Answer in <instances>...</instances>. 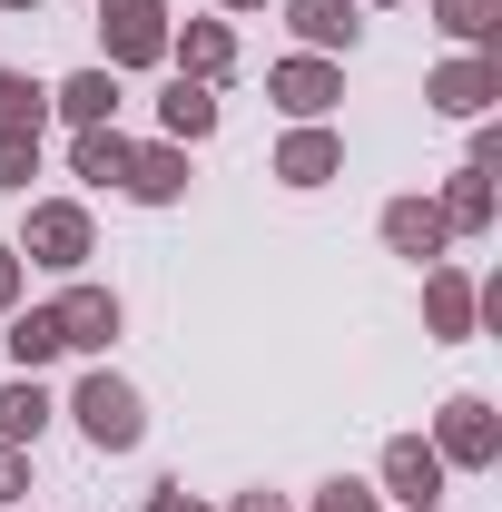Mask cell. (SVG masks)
<instances>
[{
	"label": "cell",
	"mask_w": 502,
	"mask_h": 512,
	"mask_svg": "<svg viewBox=\"0 0 502 512\" xmlns=\"http://www.w3.org/2000/svg\"><path fill=\"white\" fill-rule=\"evenodd\" d=\"M60 414L89 434V453H138V444H148V404H138V384L109 375V365H89V375L69 384Z\"/></svg>",
	"instance_id": "obj_1"
},
{
	"label": "cell",
	"mask_w": 502,
	"mask_h": 512,
	"mask_svg": "<svg viewBox=\"0 0 502 512\" xmlns=\"http://www.w3.org/2000/svg\"><path fill=\"white\" fill-rule=\"evenodd\" d=\"M10 247H20V266L89 276V256H99V227H89V207H79V197H30V227H20Z\"/></svg>",
	"instance_id": "obj_2"
},
{
	"label": "cell",
	"mask_w": 502,
	"mask_h": 512,
	"mask_svg": "<svg viewBox=\"0 0 502 512\" xmlns=\"http://www.w3.org/2000/svg\"><path fill=\"white\" fill-rule=\"evenodd\" d=\"M168 30H178V20H168V0H99V50H109V60L99 69H168Z\"/></svg>",
	"instance_id": "obj_3"
},
{
	"label": "cell",
	"mask_w": 502,
	"mask_h": 512,
	"mask_svg": "<svg viewBox=\"0 0 502 512\" xmlns=\"http://www.w3.org/2000/svg\"><path fill=\"white\" fill-rule=\"evenodd\" d=\"M424 444L443 453V473H493L502 463V414H493V394H453L434 414V434Z\"/></svg>",
	"instance_id": "obj_4"
},
{
	"label": "cell",
	"mask_w": 502,
	"mask_h": 512,
	"mask_svg": "<svg viewBox=\"0 0 502 512\" xmlns=\"http://www.w3.org/2000/svg\"><path fill=\"white\" fill-rule=\"evenodd\" d=\"M50 316H60V345H69V355H89V365H109V345H119L128 306H119V286H99V276H69Z\"/></svg>",
	"instance_id": "obj_5"
},
{
	"label": "cell",
	"mask_w": 502,
	"mask_h": 512,
	"mask_svg": "<svg viewBox=\"0 0 502 512\" xmlns=\"http://www.w3.org/2000/svg\"><path fill=\"white\" fill-rule=\"evenodd\" d=\"M424 99L443 119H493L502 109V50H453V60L424 69Z\"/></svg>",
	"instance_id": "obj_6"
},
{
	"label": "cell",
	"mask_w": 502,
	"mask_h": 512,
	"mask_svg": "<svg viewBox=\"0 0 502 512\" xmlns=\"http://www.w3.org/2000/svg\"><path fill=\"white\" fill-rule=\"evenodd\" d=\"M266 178H286V188H335V178H345V128L335 119H286Z\"/></svg>",
	"instance_id": "obj_7"
},
{
	"label": "cell",
	"mask_w": 502,
	"mask_h": 512,
	"mask_svg": "<svg viewBox=\"0 0 502 512\" xmlns=\"http://www.w3.org/2000/svg\"><path fill=\"white\" fill-rule=\"evenodd\" d=\"M266 99H276L286 119H335V99H345V60H315V50H286V60L266 69Z\"/></svg>",
	"instance_id": "obj_8"
},
{
	"label": "cell",
	"mask_w": 502,
	"mask_h": 512,
	"mask_svg": "<svg viewBox=\"0 0 502 512\" xmlns=\"http://www.w3.org/2000/svg\"><path fill=\"white\" fill-rule=\"evenodd\" d=\"M443 483H453V473H443V453L424 444V434H394V444H384V463H375V493L384 503H443Z\"/></svg>",
	"instance_id": "obj_9"
},
{
	"label": "cell",
	"mask_w": 502,
	"mask_h": 512,
	"mask_svg": "<svg viewBox=\"0 0 502 512\" xmlns=\"http://www.w3.org/2000/svg\"><path fill=\"white\" fill-rule=\"evenodd\" d=\"M375 237L394 256H404V266H443V256H453V237H443V217H434V197H384V217H375Z\"/></svg>",
	"instance_id": "obj_10"
},
{
	"label": "cell",
	"mask_w": 502,
	"mask_h": 512,
	"mask_svg": "<svg viewBox=\"0 0 502 512\" xmlns=\"http://www.w3.org/2000/svg\"><path fill=\"white\" fill-rule=\"evenodd\" d=\"M424 335L434 345H473L483 325H473V276L443 256V266H424Z\"/></svg>",
	"instance_id": "obj_11"
},
{
	"label": "cell",
	"mask_w": 502,
	"mask_h": 512,
	"mask_svg": "<svg viewBox=\"0 0 502 512\" xmlns=\"http://www.w3.org/2000/svg\"><path fill=\"white\" fill-rule=\"evenodd\" d=\"M286 30H296V50H315V60H345L365 40V10L355 0H286Z\"/></svg>",
	"instance_id": "obj_12"
},
{
	"label": "cell",
	"mask_w": 502,
	"mask_h": 512,
	"mask_svg": "<svg viewBox=\"0 0 502 512\" xmlns=\"http://www.w3.org/2000/svg\"><path fill=\"white\" fill-rule=\"evenodd\" d=\"M119 188L138 197V207H178V197H188V148H178V138H138Z\"/></svg>",
	"instance_id": "obj_13"
},
{
	"label": "cell",
	"mask_w": 502,
	"mask_h": 512,
	"mask_svg": "<svg viewBox=\"0 0 502 512\" xmlns=\"http://www.w3.org/2000/svg\"><path fill=\"white\" fill-rule=\"evenodd\" d=\"M168 69L217 89V79L237 69V30H227V20H178V30H168Z\"/></svg>",
	"instance_id": "obj_14"
},
{
	"label": "cell",
	"mask_w": 502,
	"mask_h": 512,
	"mask_svg": "<svg viewBox=\"0 0 502 512\" xmlns=\"http://www.w3.org/2000/svg\"><path fill=\"white\" fill-rule=\"evenodd\" d=\"M119 69H69L60 89H50V119H69V128H119Z\"/></svg>",
	"instance_id": "obj_15"
},
{
	"label": "cell",
	"mask_w": 502,
	"mask_h": 512,
	"mask_svg": "<svg viewBox=\"0 0 502 512\" xmlns=\"http://www.w3.org/2000/svg\"><path fill=\"white\" fill-rule=\"evenodd\" d=\"M434 217H443V237H493L502 197H493V178H483V168H453V178H443V197H434Z\"/></svg>",
	"instance_id": "obj_16"
},
{
	"label": "cell",
	"mask_w": 502,
	"mask_h": 512,
	"mask_svg": "<svg viewBox=\"0 0 502 512\" xmlns=\"http://www.w3.org/2000/svg\"><path fill=\"white\" fill-rule=\"evenodd\" d=\"M0 345H10V365H20V375H50V365L69 355L50 306H10V316H0Z\"/></svg>",
	"instance_id": "obj_17"
},
{
	"label": "cell",
	"mask_w": 502,
	"mask_h": 512,
	"mask_svg": "<svg viewBox=\"0 0 502 512\" xmlns=\"http://www.w3.org/2000/svg\"><path fill=\"white\" fill-rule=\"evenodd\" d=\"M158 138H178V148L217 138V89H207V79H168V89H158Z\"/></svg>",
	"instance_id": "obj_18"
},
{
	"label": "cell",
	"mask_w": 502,
	"mask_h": 512,
	"mask_svg": "<svg viewBox=\"0 0 502 512\" xmlns=\"http://www.w3.org/2000/svg\"><path fill=\"white\" fill-rule=\"evenodd\" d=\"M128 148H138L128 128H69V178H79V188H119Z\"/></svg>",
	"instance_id": "obj_19"
},
{
	"label": "cell",
	"mask_w": 502,
	"mask_h": 512,
	"mask_svg": "<svg viewBox=\"0 0 502 512\" xmlns=\"http://www.w3.org/2000/svg\"><path fill=\"white\" fill-rule=\"evenodd\" d=\"M50 414H60V404H50V384H40V375H10V384H0V444H40Z\"/></svg>",
	"instance_id": "obj_20"
},
{
	"label": "cell",
	"mask_w": 502,
	"mask_h": 512,
	"mask_svg": "<svg viewBox=\"0 0 502 512\" xmlns=\"http://www.w3.org/2000/svg\"><path fill=\"white\" fill-rule=\"evenodd\" d=\"M0 138H50V89L0 69Z\"/></svg>",
	"instance_id": "obj_21"
},
{
	"label": "cell",
	"mask_w": 502,
	"mask_h": 512,
	"mask_svg": "<svg viewBox=\"0 0 502 512\" xmlns=\"http://www.w3.org/2000/svg\"><path fill=\"white\" fill-rule=\"evenodd\" d=\"M434 30L463 50H502V0H434Z\"/></svg>",
	"instance_id": "obj_22"
},
{
	"label": "cell",
	"mask_w": 502,
	"mask_h": 512,
	"mask_svg": "<svg viewBox=\"0 0 502 512\" xmlns=\"http://www.w3.org/2000/svg\"><path fill=\"white\" fill-rule=\"evenodd\" d=\"M306 512H384V493H375V483H355V473H335V483H315Z\"/></svg>",
	"instance_id": "obj_23"
},
{
	"label": "cell",
	"mask_w": 502,
	"mask_h": 512,
	"mask_svg": "<svg viewBox=\"0 0 502 512\" xmlns=\"http://www.w3.org/2000/svg\"><path fill=\"white\" fill-rule=\"evenodd\" d=\"M40 178V138H0V197H30Z\"/></svg>",
	"instance_id": "obj_24"
},
{
	"label": "cell",
	"mask_w": 502,
	"mask_h": 512,
	"mask_svg": "<svg viewBox=\"0 0 502 512\" xmlns=\"http://www.w3.org/2000/svg\"><path fill=\"white\" fill-rule=\"evenodd\" d=\"M30 493V444H0V512Z\"/></svg>",
	"instance_id": "obj_25"
},
{
	"label": "cell",
	"mask_w": 502,
	"mask_h": 512,
	"mask_svg": "<svg viewBox=\"0 0 502 512\" xmlns=\"http://www.w3.org/2000/svg\"><path fill=\"white\" fill-rule=\"evenodd\" d=\"M138 512H217V503L188 493V483H148V503H138Z\"/></svg>",
	"instance_id": "obj_26"
},
{
	"label": "cell",
	"mask_w": 502,
	"mask_h": 512,
	"mask_svg": "<svg viewBox=\"0 0 502 512\" xmlns=\"http://www.w3.org/2000/svg\"><path fill=\"white\" fill-rule=\"evenodd\" d=\"M10 306H30V266H20V247H0V316Z\"/></svg>",
	"instance_id": "obj_27"
},
{
	"label": "cell",
	"mask_w": 502,
	"mask_h": 512,
	"mask_svg": "<svg viewBox=\"0 0 502 512\" xmlns=\"http://www.w3.org/2000/svg\"><path fill=\"white\" fill-rule=\"evenodd\" d=\"M463 168H483V178L502 168V128H493V119H473V148H463Z\"/></svg>",
	"instance_id": "obj_28"
},
{
	"label": "cell",
	"mask_w": 502,
	"mask_h": 512,
	"mask_svg": "<svg viewBox=\"0 0 502 512\" xmlns=\"http://www.w3.org/2000/svg\"><path fill=\"white\" fill-rule=\"evenodd\" d=\"M227 512H296V503H286V493H266V483H256V493H237V503H227Z\"/></svg>",
	"instance_id": "obj_29"
},
{
	"label": "cell",
	"mask_w": 502,
	"mask_h": 512,
	"mask_svg": "<svg viewBox=\"0 0 502 512\" xmlns=\"http://www.w3.org/2000/svg\"><path fill=\"white\" fill-rule=\"evenodd\" d=\"M217 10H266V0H217Z\"/></svg>",
	"instance_id": "obj_30"
},
{
	"label": "cell",
	"mask_w": 502,
	"mask_h": 512,
	"mask_svg": "<svg viewBox=\"0 0 502 512\" xmlns=\"http://www.w3.org/2000/svg\"><path fill=\"white\" fill-rule=\"evenodd\" d=\"M0 10H40V0H0Z\"/></svg>",
	"instance_id": "obj_31"
},
{
	"label": "cell",
	"mask_w": 502,
	"mask_h": 512,
	"mask_svg": "<svg viewBox=\"0 0 502 512\" xmlns=\"http://www.w3.org/2000/svg\"><path fill=\"white\" fill-rule=\"evenodd\" d=\"M355 10H394V0H355Z\"/></svg>",
	"instance_id": "obj_32"
},
{
	"label": "cell",
	"mask_w": 502,
	"mask_h": 512,
	"mask_svg": "<svg viewBox=\"0 0 502 512\" xmlns=\"http://www.w3.org/2000/svg\"><path fill=\"white\" fill-rule=\"evenodd\" d=\"M414 512H443V503H414Z\"/></svg>",
	"instance_id": "obj_33"
}]
</instances>
